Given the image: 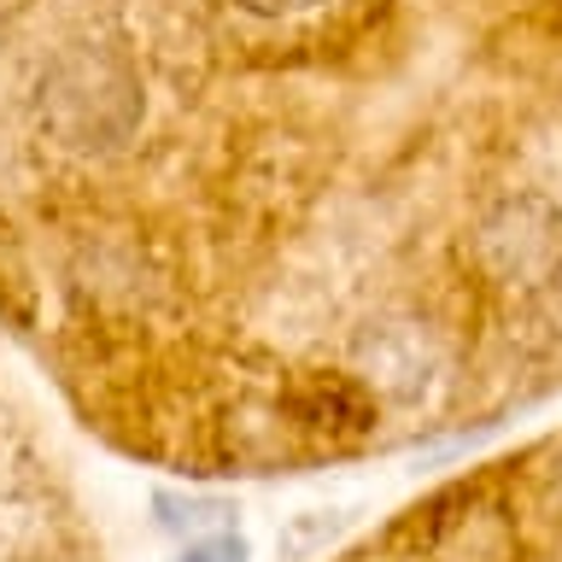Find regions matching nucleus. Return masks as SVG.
<instances>
[{
    "mask_svg": "<svg viewBox=\"0 0 562 562\" xmlns=\"http://www.w3.org/2000/svg\"><path fill=\"white\" fill-rule=\"evenodd\" d=\"M246 12H263V18H276V12H299V7H316V0H240Z\"/></svg>",
    "mask_w": 562,
    "mask_h": 562,
    "instance_id": "3",
    "label": "nucleus"
},
{
    "mask_svg": "<svg viewBox=\"0 0 562 562\" xmlns=\"http://www.w3.org/2000/svg\"><path fill=\"white\" fill-rule=\"evenodd\" d=\"M158 509H176V516H165V527H176V533H188V527H217V521L235 516V509L217 504V498H158Z\"/></svg>",
    "mask_w": 562,
    "mask_h": 562,
    "instance_id": "1",
    "label": "nucleus"
},
{
    "mask_svg": "<svg viewBox=\"0 0 562 562\" xmlns=\"http://www.w3.org/2000/svg\"><path fill=\"white\" fill-rule=\"evenodd\" d=\"M182 562H246V539L240 533H217V539H193Z\"/></svg>",
    "mask_w": 562,
    "mask_h": 562,
    "instance_id": "2",
    "label": "nucleus"
}]
</instances>
